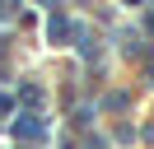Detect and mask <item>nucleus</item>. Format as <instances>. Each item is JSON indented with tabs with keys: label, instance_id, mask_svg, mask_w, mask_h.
Instances as JSON below:
<instances>
[{
	"label": "nucleus",
	"instance_id": "obj_1",
	"mask_svg": "<svg viewBox=\"0 0 154 149\" xmlns=\"http://www.w3.org/2000/svg\"><path fill=\"white\" fill-rule=\"evenodd\" d=\"M14 135L19 140H47V121L42 117H14Z\"/></svg>",
	"mask_w": 154,
	"mask_h": 149
},
{
	"label": "nucleus",
	"instance_id": "obj_2",
	"mask_svg": "<svg viewBox=\"0 0 154 149\" xmlns=\"http://www.w3.org/2000/svg\"><path fill=\"white\" fill-rule=\"evenodd\" d=\"M47 37H51V42H66V37H70V19L61 14V9L47 14Z\"/></svg>",
	"mask_w": 154,
	"mask_h": 149
},
{
	"label": "nucleus",
	"instance_id": "obj_3",
	"mask_svg": "<svg viewBox=\"0 0 154 149\" xmlns=\"http://www.w3.org/2000/svg\"><path fill=\"white\" fill-rule=\"evenodd\" d=\"M19 98L28 102V107H38V102H42V89H38V84H23V93H19Z\"/></svg>",
	"mask_w": 154,
	"mask_h": 149
},
{
	"label": "nucleus",
	"instance_id": "obj_4",
	"mask_svg": "<svg viewBox=\"0 0 154 149\" xmlns=\"http://www.w3.org/2000/svg\"><path fill=\"white\" fill-rule=\"evenodd\" d=\"M0 117H14V98L10 93H0Z\"/></svg>",
	"mask_w": 154,
	"mask_h": 149
},
{
	"label": "nucleus",
	"instance_id": "obj_5",
	"mask_svg": "<svg viewBox=\"0 0 154 149\" xmlns=\"http://www.w3.org/2000/svg\"><path fill=\"white\" fill-rule=\"evenodd\" d=\"M145 28H149V33H154V9H149V14H145Z\"/></svg>",
	"mask_w": 154,
	"mask_h": 149
},
{
	"label": "nucleus",
	"instance_id": "obj_6",
	"mask_svg": "<svg viewBox=\"0 0 154 149\" xmlns=\"http://www.w3.org/2000/svg\"><path fill=\"white\" fill-rule=\"evenodd\" d=\"M0 19H10V5H0Z\"/></svg>",
	"mask_w": 154,
	"mask_h": 149
}]
</instances>
